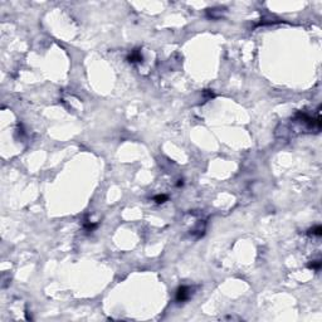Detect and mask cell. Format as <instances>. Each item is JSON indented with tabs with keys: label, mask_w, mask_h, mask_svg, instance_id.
<instances>
[{
	"label": "cell",
	"mask_w": 322,
	"mask_h": 322,
	"mask_svg": "<svg viewBox=\"0 0 322 322\" xmlns=\"http://www.w3.org/2000/svg\"><path fill=\"white\" fill-rule=\"evenodd\" d=\"M189 287L186 286H180L178 291H176V301L178 302H184V301H186L189 298L190 296V292H189Z\"/></svg>",
	"instance_id": "obj_1"
},
{
	"label": "cell",
	"mask_w": 322,
	"mask_h": 322,
	"mask_svg": "<svg viewBox=\"0 0 322 322\" xmlns=\"http://www.w3.org/2000/svg\"><path fill=\"white\" fill-rule=\"evenodd\" d=\"M127 59H129V62H131V63H136V62H141L142 61V55H141L140 50H133L131 52V54L127 57Z\"/></svg>",
	"instance_id": "obj_2"
},
{
	"label": "cell",
	"mask_w": 322,
	"mask_h": 322,
	"mask_svg": "<svg viewBox=\"0 0 322 322\" xmlns=\"http://www.w3.org/2000/svg\"><path fill=\"white\" fill-rule=\"evenodd\" d=\"M308 234H310V235L312 234V235H317V237H320V235L322 234V228H321L320 225L315 227V228H312V229L308 231Z\"/></svg>",
	"instance_id": "obj_3"
},
{
	"label": "cell",
	"mask_w": 322,
	"mask_h": 322,
	"mask_svg": "<svg viewBox=\"0 0 322 322\" xmlns=\"http://www.w3.org/2000/svg\"><path fill=\"white\" fill-rule=\"evenodd\" d=\"M308 268H312V269H316V271H318V269L321 268V262L320 261H313L312 263H310V264H308Z\"/></svg>",
	"instance_id": "obj_4"
},
{
	"label": "cell",
	"mask_w": 322,
	"mask_h": 322,
	"mask_svg": "<svg viewBox=\"0 0 322 322\" xmlns=\"http://www.w3.org/2000/svg\"><path fill=\"white\" fill-rule=\"evenodd\" d=\"M154 200H155V202H156L157 204H161V203H164V202H166V200H167V196L162 194V195H157V196H155Z\"/></svg>",
	"instance_id": "obj_5"
}]
</instances>
